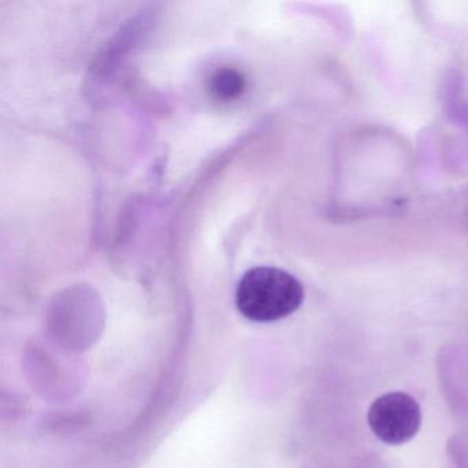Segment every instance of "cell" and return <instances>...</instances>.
I'll list each match as a JSON object with an SVG mask.
<instances>
[{"mask_svg":"<svg viewBox=\"0 0 468 468\" xmlns=\"http://www.w3.org/2000/svg\"><path fill=\"white\" fill-rule=\"evenodd\" d=\"M449 457L454 468H468V440L463 435H454L448 443Z\"/></svg>","mask_w":468,"mask_h":468,"instance_id":"obj_4","label":"cell"},{"mask_svg":"<svg viewBox=\"0 0 468 468\" xmlns=\"http://www.w3.org/2000/svg\"><path fill=\"white\" fill-rule=\"evenodd\" d=\"M305 290L292 273L273 267L248 271L237 287V308L246 319L272 323L297 312Z\"/></svg>","mask_w":468,"mask_h":468,"instance_id":"obj_1","label":"cell"},{"mask_svg":"<svg viewBox=\"0 0 468 468\" xmlns=\"http://www.w3.org/2000/svg\"><path fill=\"white\" fill-rule=\"evenodd\" d=\"M210 90L218 100H235L245 90V79L238 70L223 68L213 75Z\"/></svg>","mask_w":468,"mask_h":468,"instance_id":"obj_3","label":"cell"},{"mask_svg":"<svg viewBox=\"0 0 468 468\" xmlns=\"http://www.w3.org/2000/svg\"><path fill=\"white\" fill-rule=\"evenodd\" d=\"M367 421L378 440L388 445H402L420 430V405L404 391H390L369 405Z\"/></svg>","mask_w":468,"mask_h":468,"instance_id":"obj_2","label":"cell"}]
</instances>
